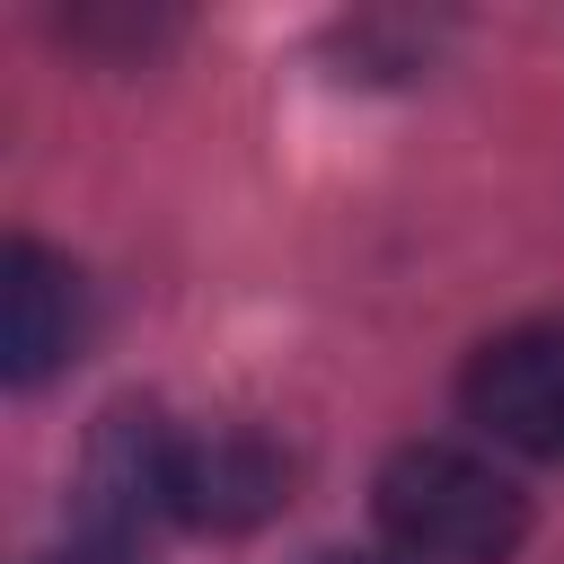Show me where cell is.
<instances>
[{"instance_id": "cell-1", "label": "cell", "mask_w": 564, "mask_h": 564, "mask_svg": "<svg viewBox=\"0 0 564 564\" xmlns=\"http://www.w3.org/2000/svg\"><path fill=\"white\" fill-rule=\"evenodd\" d=\"M379 502V529L405 564H502L529 529V502L520 485L476 458V449H449V441H414L379 467L370 485Z\"/></svg>"}, {"instance_id": "cell-2", "label": "cell", "mask_w": 564, "mask_h": 564, "mask_svg": "<svg viewBox=\"0 0 564 564\" xmlns=\"http://www.w3.org/2000/svg\"><path fill=\"white\" fill-rule=\"evenodd\" d=\"M458 397H467V423H485L502 449L564 458V317L494 335L467 361Z\"/></svg>"}, {"instance_id": "cell-3", "label": "cell", "mask_w": 564, "mask_h": 564, "mask_svg": "<svg viewBox=\"0 0 564 564\" xmlns=\"http://www.w3.org/2000/svg\"><path fill=\"white\" fill-rule=\"evenodd\" d=\"M273 502H282V458H273L256 432L220 423V432L167 441V511H176V520L247 529V520H264Z\"/></svg>"}, {"instance_id": "cell-4", "label": "cell", "mask_w": 564, "mask_h": 564, "mask_svg": "<svg viewBox=\"0 0 564 564\" xmlns=\"http://www.w3.org/2000/svg\"><path fill=\"white\" fill-rule=\"evenodd\" d=\"M70 344H79V273L53 247L9 238V256H0V370L18 388H35L44 370H62Z\"/></svg>"}, {"instance_id": "cell-5", "label": "cell", "mask_w": 564, "mask_h": 564, "mask_svg": "<svg viewBox=\"0 0 564 564\" xmlns=\"http://www.w3.org/2000/svg\"><path fill=\"white\" fill-rule=\"evenodd\" d=\"M335 564H352V555H335Z\"/></svg>"}]
</instances>
